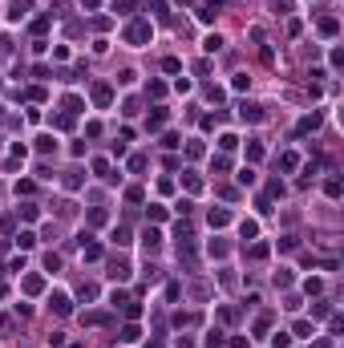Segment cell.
Instances as JSON below:
<instances>
[{
    "mask_svg": "<svg viewBox=\"0 0 344 348\" xmlns=\"http://www.w3.org/2000/svg\"><path fill=\"white\" fill-rule=\"evenodd\" d=\"M106 219H110V215H106V207H93V211H89V223H93V227H102Z\"/></svg>",
    "mask_w": 344,
    "mask_h": 348,
    "instance_id": "obj_29",
    "label": "cell"
},
{
    "mask_svg": "<svg viewBox=\"0 0 344 348\" xmlns=\"http://www.w3.org/2000/svg\"><path fill=\"white\" fill-rule=\"evenodd\" d=\"M81 255H85V263H98V259H102V247L85 239V243H81Z\"/></svg>",
    "mask_w": 344,
    "mask_h": 348,
    "instance_id": "obj_11",
    "label": "cell"
},
{
    "mask_svg": "<svg viewBox=\"0 0 344 348\" xmlns=\"http://www.w3.org/2000/svg\"><path fill=\"white\" fill-rule=\"evenodd\" d=\"M146 125H150V130H162V125H166V110H154Z\"/></svg>",
    "mask_w": 344,
    "mask_h": 348,
    "instance_id": "obj_20",
    "label": "cell"
},
{
    "mask_svg": "<svg viewBox=\"0 0 344 348\" xmlns=\"http://www.w3.org/2000/svg\"><path fill=\"white\" fill-rule=\"evenodd\" d=\"M211 170H215V174H227V170H231V162H227L223 154H215V158H211Z\"/></svg>",
    "mask_w": 344,
    "mask_h": 348,
    "instance_id": "obj_18",
    "label": "cell"
},
{
    "mask_svg": "<svg viewBox=\"0 0 344 348\" xmlns=\"http://www.w3.org/2000/svg\"><path fill=\"white\" fill-rule=\"evenodd\" d=\"M162 69H166V73H178L182 65H178V57H166V61H162Z\"/></svg>",
    "mask_w": 344,
    "mask_h": 348,
    "instance_id": "obj_47",
    "label": "cell"
},
{
    "mask_svg": "<svg viewBox=\"0 0 344 348\" xmlns=\"http://www.w3.org/2000/svg\"><path fill=\"white\" fill-rule=\"evenodd\" d=\"M126 304H130V296H126V292H117V288L110 292V308H126Z\"/></svg>",
    "mask_w": 344,
    "mask_h": 348,
    "instance_id": "obj_23",
    "label": "cell"
},
{
    "mask_svg": "<svg viewBox=\"0 0 344 348\" xmlns=\"http://www.w3.org/2000/svg\"><path fill=\"white\" fill-rule=\"evenodd\" d=\"M81 4H85V8L93 12V8H102V0H81Z\"/></svg>",
    "mask_w": 344,
    "mask_h": 348,
    "instance_id": "obj_52",
    "label": "cell"
},
{
    "mask_svg": "<svg viewBox=\"0 0 344 348\" xmlns=\"http://www.w3.org/2000/svg\"><path fill=\"white\" fill-rule=\"evenodd\" d=\"M138 336H142V328H138V324H126V328H121V336H117V340H121V344H134Z\"/></svg>",
    "mask_w": 344,
    "mask_h": 348,
    "instance_id": "obj_15",
    "label": "cell"
},
{
    "mask_svg": "<svg viewBox=\"0 0 344 348\" xmlns=\"http://www.w3.org/2000/svg\"><path fill=\"white\" fill-rule=\"evenodd\" d=\"M340 33V20L336 16H320V37H336Z\"/></svg>",
    "mask_w": 344,
    "mask_h": 348,
    "instance_id": "obj_8",
    "label": "cell"
},
{
    "mask_svg": "<svg viewBox=\"0 0 344 348\" xmlns=\"http://www.w3.org/2000/svg\"><path fill=\"white\" fill-rule=\"evenodd\" d=\"M146 215H150V223H162V219H166V207H162V203H150Z\"/></svg>",
    "mask_w": 344,
    "mask_h": 348,
    "instance_id": "obj_16",
    "label": "cell"
},
{
    "mask_svg": "<svg viewBox=\"0 0 344 348\" xmlns=\"http://www.w3.org/2000/svg\"><path fill=\"white\" fill-rule=\"evenodd\" d=\"M263 158V146L259 142H247V162H259Z\"/></svg>",
    "mask_w": 344,
    "mask_h": 348,
    "instance_id": "obj_31",
    "label": "cell"
},
{
    "mask_svg": "<svg viewBox=\"0 0 344 348\" xmlns=\"http://www.w3.org/2000/svg\"><path fill=\"white\" fill-rule=\"evenodd\" d=\"M110 275L114 279H130V263L126 259H110Z\"/></svg>",
    "mask_w": 344,
    "mask_h": 348,
    "instance_id": "obj_9",
    "label": "cell"
},
{
    "mask_svg": "<svg viewBox=\"0 0 344 348\" xmlns=\"http://www.w3.org/2000/svg\"><path fill=\"white\" fill-rule=\"evenodd\" d=\"M231 344H235V348H251V340H243V336H235Z\"/></svg>",
    "mask_w": 344,
    "mask_h": 348,
    "instance_id": "obj_51",
    "label": "cell"
},
{
    "mask_svg": "<svg viewBox=\"0 0 344 348\" xmlns=\"http://www.w3.org/2000/svg\"><path fill=\"white\" fill-rule=\"evenodd\" d=\"M174 348H195V340H191V336H178V340H174Z\"/></svg>",
    "mask_w": 344,
    "mask_h": 348,
    "instance_id": "obj_50",
    "label": "cell"
},
{
    "mask_svg": "<svg viewBox=\"0 0 344 348\" xmlns=\"http://www.w3.org/2000/svg\"><path fill=\"white\" fill-rule=\"evenodd\" d=\"M239 117H243V121H263V110L251 106V102H243V106H239Z\"/></svg>",
    "mask_w": 344,
    "mask_h": 348,
    "instance_id": "obj_6",
    "label": "cell"
},
{
    "mask_svg": "<svg viewBox=\"0 0 344 348\" xmlns=\"http://www.w3.org/2000/svg\"><path fill=\"white\" fill-rule=\"evenodd\" d=\"M45 267H49V271H57V267H61V255H53V251H49V255H45Z\"/></svg>",
    "mask_w": 344,
    "mask_h": 348,
    "instance_id": "obj_49",
    "label": "cell"
},
{
    "mask_svg": "<svg viewBox=\"0 0 344 348\" xmlns=\"http://www.w3.org/2000/svg\"><path fill=\"white\" fill-rule=\"evenodd\" d=\"M49 308H53L57 316H69V312H73V304H69L65 292H53V296H49Z\"/></svg>",
    "mask_w": 344,
    "mask_h": 348,
    "instance_id": "obj_4",
    "label": "cell"
},
{
    "mask_svg": "<svg viewBox=\"0 0 344 348\" xmlns=\"http://www.w3.org/2000/svg\"><path fill=\"white\" fill-rule=\"evenodd\" d=\"M312 348H332V340L324 336V340H316V344H312Z\"/></svg>",
    "mask_w": 344,
    "mask_h": 348,
    "instance_id": "obj_53",
    "label": "cell"
},
{
    "mask_svg": "<svg viewBox=\"0 0 344 348\" xmlns=\"http://www.w3.org/2000/svg\"><path fill=\"white\" fill-rule=\"evenodd\" d=\"M53 125H57V130H73V114H57Z\"/></svg>",
    "mask_w": 344,
    "mask_h": 348,
    "instance_id": "obj_30",
    "label": "cell"
},
{
    "mask_svg": "<svg viewBox=\"0 0 344 348\" xmlns=\"http://www.w3.org/2000/svg\"><path fill=\"white\" fill-rule=\"evenodd\" d=\"M207 223H211V227H227V223H231V211H227V207H211Z\"/></svg>",
    "mask_w": 344,
    "mask_h": 348,
    "instance_id": "obj_5",
    "label": "cell"
},
{
    "mask_svg": "<svg viewBox=\"0 0 344 348\" xmlns=\"http://www.w3.org/2000/svg\"><path fill=\"white\" fill-rule=\"evenodd\" d=\"M304 292H308V296H320V292H324V283H320V279H308V283H304Z\"/></svg>",
    "mask_w": 344,
    "mask_h": 348,
    "instance_id": "obj_41",
    "label": "cell"
},
{
    "mask_svg": "<svg viewBox=\"0 0 344 348\" xmlns=\"http://www.w3.org/2000/svg\"><path fill=\"white\" fill-rule=\"evenodd\" d=\"M146 93H150V98H162L166 85H162V81H150V85H146Z\"/></svg>",
    "mask_w": 344,
    "mask_h": 348,
    "instance_id": "obj_42",
    "label": "cell"
},
{
    "mask_svg": "<svg viewBox=\"0 0 344 348\" xmlns=\"http://www.w3.org/2000/svg\"><path fill=\"white\" fill-rule=\"evenodd\" d=\"M203 344H207V348H223V332H219V328H211Z\"/></svg>",
    "mask_w": 344,
    "mask_h": 348,
    "instance_id": "obj_24",
    "label": "cell"
},
{
    "mask_svg": "<svg viewBox=\"0 0 344 348\" xmlns=\"http://www.w3.org/2000/svg\"><path fill=\"white\" fill-rule=\"evenodd\" d=\"M247 255L259 263V259H267V255H271V247H267V243H251V251H247Z\"/></svg>",
    "mask_w": 344,
    "mask_h": 348,
    "instance_id": "obj_17",
    "label": "cell"
},
{
    "mask_svg": "<svg viewBox=\"0 0 344 348\" xmlns=\"http://www.w3.org/2000/svg\"><path fill=\"white\" fill-rule=\"evenodd\" d=\"M37 191V182L33 178H24V182H16V195H33Z\"/></svg>",
    "mask_w": 344,
    "mask_h": 348,
    "instance_id": "obj_40",
    "label": "cell"
},
{
    "mask_svg": "<svg viewBox=\"0 0 344 348\" xmlns=\"http://www.w3.org/2000/svg\"><path fill=\"white\" fill-rule=\"evenodd\" d=\"M182 186H186V191H203V178L195 170H182Z\"/></svg>",
    "mask_w": 344,
    "mask_h": 348,
    "instance_id": "obj_14",
    "label": "cell"
},
{
    "mask_svg": "<svg viewBox=\"0 0 344 348\" xmlns=\"http://www.w3.org/2000/svg\"><path fill=\"white\" fill-rule=\"evenodd\" d=\"M77 186H81V174H77V170L65 174V191H77Z\"/></svg>",
    "mask_w": 344,
    "mask_h": 348,
    "instance_id": "obj_43",
    "label": "cell"
},
{
    "mask_svg": "<svg viewBox=\"0 0 344 348\" xmlns=\"http://www.w3.org/2000/svg\"><path fill=\"white\" fill-rule=\"evenodd\" d=\"M231 89H239V93L251 89V77H247V73H235V77H231Z\"/></svg>",
    "mask_w": 344,
    "mask_h": 348,
    "instance_id": "obj_26",
    "label": "cell"
},
{
    "mask_svg": "<svg viewBox=\"0 0 344 348\" xmlns=\"http://www.w3.org/2000/svg\"><path fill=\"white\" fill-rule=\"evenodd\" d=\"M33 243H37V235H33V231H20V235H16V247H24V251L33 247Z\"/></svg>",
    "mask_w": 344,
    "mask_h": 348,
    "instance_id": "obj_34",
    "label": "cell"
},
{
    "mask_svg": "<svg viewBox=\"0 0 344 348\" xmlns=\"http://www.w3.org/2000/svg\"><path fill=\"white\" fill-rule=\"evenodd\" d=\"M271 8H275V12H279V16H288V12H292V8H296V0H271Z\"/></svg>",
    "mask_w": 344,
    "mask_h": 348,
    "instance_id": "obj_28",
    "label": "cell"
},
{
    "mask_svg": "<svg viewBox=\"0 0 344 348\" xmlns=\"http://www.w3.org/2000/svg\"><path fill=\"white\" fill-rule=\"evenodd\" d=\"M328 312H332V304H324V300H320V304H312V316H328Z\"/></svg>",
    "mask_w": 344,
    "mask_h": 348,
    "instance_id": "obj_48",
    "label": "cell"
},
{
    "mask_svg": "<svg viewBox=\"0 0 344 348\" xmlns=\"http://www.w3.org/2000/svg\"><path fill=\"white\" fill-rule=\"evenodd\" d=\"M126 45H134V49H142V45H150V37H154V28H150V20H130L126 24Z\"/></svg>",
    "mask_w": 344,
    "mask_h": 348,
    "instance_id": "obj_1",
    "label": "cell"
},
{
    "mask_svg": "<svg viewBox=\"0 0 344 348\" xmlns=\"http://www.w3.org/2000/svg\"><path fill=\"white\" fill-rule=\"evenodd\" d=\"M340 191H344L340 178H328V182H324V195H328V199H340Z\"/></svg>",
    "mask_w": 344,
    "mask_h": 348,
    "instance_id": "obj_21",
    "label": "cell"
},
{
    "mask_svg": "<svg viewBox=\"0 0 344 348\" xmlns=\"http://www.w3.org/2000/svg\"><path fill=\"white\" fill-rule=\"evenodd\" d=\"M207 251H211V255H215V259H223V255H227V251H231V247H227L223 239H211V247H207Z\"/></svg>",
    "mask_w": 344,
    "mask_h": 348,
    "instance_id": "obj_19",
    "label": "cell"
},
{
    "mask_svg": "<svg viewBox=\"0 0 344 348\" xmlns=\"http://www.w3.org/2000/svg\"><path fill=\"white\" fill-rule=\"evenodd\" d=\"M0 117H4V106H0Z\"/></svg>",
    "mask_w": 344,
    "mask_h": 348,
    "instance_id": "obj_56",
    "label": "cell"
},
{
    "mask_svg": "<svg viewBox=\"0 0 344 348\" xmlns=\"http://www.w3.org/2000/svg\"><path fill=\"white\" fill-rule=\"evenodd\" d=\"M239 235H243V239H259V223H255V219H243V223H239Z\"/></svg>",
    "mask_w": 344,
    "mask_h": 348,
    "instance_id": "obj_12",
    "label": "cell"
},
{
    "mask_svg": "<svg viewBox=\"0 0 344 348\" xmlns=\"http://www.w3.org/2000/svg\"><path fill=\"white\" fill-rule=\"evenodd\" d=\"M271 348H292V336H288V332H275V336H271Z\"/></svg>",
    "mask_w": 344,
    "mask_h": 348,
    "instance_id": "obj_35",
    "label": "cell"
},
{
    "mask_svg": "<svg viewBox=\"0 0 344 348\" xmlns=\"http://www.w3.org/2000/svg\"><path fill=\"white\" fill-rule=\"evenodd\" d=\"M158 247H162V231H158V227L142 231V251H146V255H154V251H158Z\"/></svg>",
    "mask_w": 344,
    "mask_h": 348,
    "instance_id": "obj_3",
    "label": "cell"
},
{
    "mask_svg": "<svg viewBox=\"0 0 344 348\" xmlns=\"http://www.w3.org/2000/svg\"><path fill=\"white\" fill-rule=\"evenodd\" d=\"M219 320H223V324H235V308H219Z\"/></svg>",
    "mask_w": 344,
    "mask_h": 348,
    "instance_id": "obj_46",
    "label": "cell"
},
{
    "mask_svg": "<svg viewBox=\"0 0 344 348\" xmlns=\"http://www.w3.org/2000/svg\"><path fill=\"white\" fill-rule=\"evenodd\" d=\"M239 186H255V170H251V166L239 170Z\"/></svg>",
    "mask_w": 344,
    "mask_h": 348,
    "instance_id": "obj_32",
    "label": "cell"
},
{
    "mask_svg": "<svg viewBox=\"0 0 344 348\" xmlns=\"http://www.w3.org/2000/svg\"><path fill=\"white\" fill-rule=\"evenodd\" d=\"M203 49H207V53H219V49H223V37H219V33H211V37L203 41Z\"/></svg>",
    "mask_w": 344,
    "mask_h": 348,
    "instance_id": "obj_25",
    "label": "cell"
},
{
    "mask_svg": "<svg viewBox=\"0 0 344 348\" xmlns=\"http://www.w3.org/2000/svg\"><path fill=\"white\" fill-rule=\"evenodd\" d=\"M4 292H8V288H4V283H0V300H4Z\"/></svg>",
    "mask_w": 344,
    "mask_h": 348,
    "instance_id": "obj_55",
    "label": "cell"
},
{
    "mask_svg": "<svg viewBox=\"0 0 344 348\" xmlns=\"http://www.w3.org/2000/svg\"><path fill=\"white\" fill-rule=\"evenodd\" d=\"M89 98H93L98 110H106V106L114 102V85H110V81H93V85H89Z\"/></svg>",
    "mask_w": 344,
    "mask_h": 348,
    "instance_id": "obj_2",
    "label": "cell"
},
{
    "mask_svg": "<svg viewBox=\"0 0 344 348\" xmlns=\"http://www.w3.org/2000/svg\"><path fill=\"white\" fill-rule=\"evenodd\" d=\"M146 348H162V340H150V344H146Z\"/></svg>",
    "mask_w": 344,
    "mask_h": 348,
    "instance_id": "obj_54",
    "label": "cell"
},
{
    "mask_svg": "<svg viewBox=\"0 0 344 348\" xmlns=\"http://www.w3.org/2000/svg\"><path fill=\"white\" fill-rule=\"evenodd\" d=\"M49 24H53V16H37L33 20V33H49Z\"/></svg>",
    "mask_w": 344,
    "mask_h": 348,
    "instance_id": "obj_38",
    "label": "cell"
},
{
    "mask_svg": "<svg viewBox=\"0 0 344 348\" xmlns=\"http://www.w3.org/2000/svg\"><path fill=\"white\" fill-rule=\"evenodd\" d=\"M114 12H121V16H130V12H134V0H114Z\"/></svg>",
    "mask_w": 344,
    "mask_h": 348,
    "instance_id": "obj_36",
    "label": "cell"
},
{
    "mask_svg": "<svg viewBox=\"0 0 344 348\" xmlns=\"http://www.w3.org/2000/svg\"><path fill=\"white\" fill-rule=\"evenodd\" d=\"M235 146H239L235 134H223V138H219V150H235Z\"/></svg>",
    "mask_w": 344,
    "mask_h": 348,
    "instance_id": "obj_39",
    "label": "cell"
},
{
    "mask_svg": "<svg viewBox=\"0 0 344 348\" xmlns=\"http://www.w3.org/2000/svg\"><path fill=\"white\" fill-rule=\"evenodd\" d=\"M93 174H102V178H110V162H106V158H93Z\"/></svg>",
    "mask_w": 344,
    "mask_h": 348,
    "instance_id": "obj_37",
    "label": "cell"
},
{
    "mask_svg": "<svg viewBox=\"0 0 344 348\" xmlns=\"http://www.w3.org/2000/svg\"><path fill=\"white\" fill-rule=\"evenodd\" d=\"M37 154H57V138L53 134H41L37 138Z\"/></svg>",
    "mask_w": 344,
    "mask_h": 348,
    "instance_id": "obj_13",
    "label": "cell"
},
{
    "mask_svg": "<svg viewBox=\"0 0 344 348\" xmlns=\"http://www.w3.org/2000/svg\"><path fill=\"white\" fill-rule=\"evenodd\" d=\"M121 312H126V316H130V320H138V316H142V304H134V300H130L126 308H121Z\"/></svg>",
    "mask_w": 344,
    "mask_h": 348,
    "instance_id": "obj_44",
    "label": "cell"
},
{
    "mask_svg": "<svg viewBox=\"0 0 344 348\" xmlns=\"http://www.w3.org/2000/svg\"><path fill=\"white\" fill-rule=\"evenodd\" d=\"M81 320H85V324H110V316H106V312H85Z\"/></svg>",
    "mask_w": 344,
    "mask_h": 348,
    "instance_id": "obj_27",
    "label": "cell"
},
{
    "mask_svg": "<svg viewBox=\"0 0 344 348\" xmlns=\"http://www.w3.org/2000/svg\"><path fill=\"white\" fill-rule=\"evenodd\" d=\"M24 292L28 296H41L45 292V275H24Z\"/></svg>",
    "mask_w": 344,
    "mask_h": 348,
    "instance_id": "obj_7",
    "label": "cell"
},
{
    "mask_svg": "<svg viewBox=\"0 0 344 348\" xmlns=\"http://www.w3.org/2000/svg\"><path fill=\"white\" fill-rule=\"evenodd\" d=\"M186 154H191V158H203V154H207V146H203V142H191V146H186Z\"/></svg>",
    "mask_w": 344,
    "mask_h": 348,
    "instance_id": "obj_45",
    "label": "cell"
},
{
    "mask_svg": "<svg viewBox=\"0 0 344 348\" xmlns=\"http://www.w3.org/2000/svg\"><path fill=\"white\" fill-rule=\"evenodd\" d=\"M146 166H150V162H146V154H134V158H130V170H134V174H142Z\"/></svg>",
    "mask_w": 344,
    "mask_h": 348,
    "instance_id": "obj_33",
    "label": "cell"
},
{
    "mask_svg": "<svg viewBox=\"0 0 344 348\" xmlns=\"http://www.w3.org/2000/svg\"><path fill=\"white\" fill-rule=\"evenodd\" d=\"M316 125H320V114L312 110L308 117H300V125H296V134H308V130H316Z\"/></svg>",
    "mask_w": 344,
    "mask_h": 348,
    "instance_id": "obj_10",
    "label": "cell"
},
{
    "mask_svg": "<svg viewBox=\"0 0 344 348\" xmlns=\"http://www.w3.org/2000/svg\"><path fill=\"white\" fill-rule=\"evenodd\" d=\"M110 239H114L117 247H126V243H130V227H114V235H110Z\"/></svg>",
    "mask_w": 344,
    "mask_h": 348,
    "instance_id": "obj_22",
    "label": "cell"
}]
</instances>
